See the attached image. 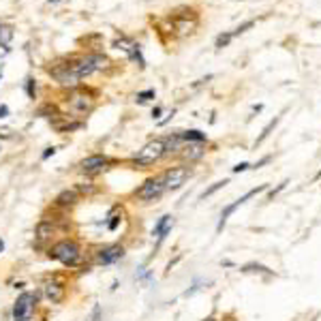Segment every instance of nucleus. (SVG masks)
<instances>
[{
  "label": "nucleus",
  "instance_id": "obj_23",
  "mask_svg": "<svg viewBox=\"0 0 321 321\" xmlns=\"http://www.w3.org/2000/svg\"><path fill=\"white\" fill-rule=\"evenodd\" d=\"M118 223H120V217H114L112 221H109V225H107V227H109V231H114L116 227H118Z\"/></svg>",
  "mask_w": 321,
  "mask_h": 321
},
{
  "label": "nucleus",
  "instance_id": "obj_22",
  "mask_svg": "<svg viewBox=\"0 0 321 321\" xmlns=\"http://www.w3.org/2000/svg\"><path fill=\"white\" fill-rule=\"evenodd\" d=\"M249 28H253V22H246V24H242V26H238L236 30L231 32V36H238V34H242V32H246Z\"/></svg>",
  "mask_w": 321,
  "mask_h": 321
},
{
  "label": "nucleus",
  "instance_id": "obj_8",
  "mask_svg": "<svg viewBox=\"0 0 321 321\" xmlns=\"http://www.w3.org/2000/svg\"><path fill=\"white\" fill-rule=\"evenodd\" d=\"M43 293H45V298L52 302V304H60L66 295V287L60 281H47L45 285H43Z\"/></svg>",
  "mask_w": 321,
  "mask_h": 321
},
{
  "label": "nucleus",
  "instance_id": "obj_1",
  "mask_svg": "<svg viewBox=\"0 0 321 321\" xmlns=\"http://www.w3.org/2000/svg\"><path fill=\"white\" fill-rule=\"evenodd\" d=\"M105 66H107V58L101 56V54H88V56H82V58L69 63V69L77 79L88 77L92 73L105 69Z\"/></svg>",
  "mask_w": 321,
  "mask_h": 321
},
{
  "label": "nucleus",
  "instance_id": "obj_14",
  "mask_svg": "<svg viewBox=\"0 0 321 321\" xmlns=\"http://www.w3.org/2000/svg\"><path fill=\"white\" fill-rule=\"evenodd\" d=\"M11 39H13V28L7 26V24H0V43L7 45Z\"/></svg>",
  "mask_w": 321,
  "mask_h": 321
},
{
  "label": "nucleus",
  "instance_id": "obj_5",
  "mask_svg": "<svg viewBox=\"0 0 321 321\" xmlns=\"http://www.w3.org/2000/svg\"><path fill=\"white\" fill-rule=\"evenodd\" d=\"M34 304H36V295L34 293H22L20 298L15 300V306H13V321H30V315L34 311Z\"/></svg>",
  "mask_w": 321,
  "mask_h": 321
},
{
  "label": "nucleus",
  "instance_id": "obj_27",
  "mask_svg": "<svg viewBox=\"0 0 321 321\" xmlns=\"http://www.w3.org/2000/svg\"><path fill=\"white\" fill-rule=\"evenodd\" d=\"M160 116V107H154V112H152V118H159Z\"/></svg>",
  "mask_w": 321,
  "mask_h": 321
},
{
  "label": "nucleus",
  "instance_id": "obj_31",
  "mask_svg": "<svg viewBox=\"0 0 321 321\" xmlns=\"http://www.w3.org/2000/svg\"><path fill=\"white\" fill-rule=\"evenodd\" d=\"M208 321H214V319H208Z\"/></svg>",
  "mask_w": 321,
  "mask_h": 321
},
{
  "label": "nucleus",
  "instance_id": "obj_13",
  "mask_svg": "<svg viewBox=\"0 0 321 321\" xmlns=\"http://www.w3.org/2000/svg\"><path fill=\"white\" fill-rule=\"evenodd\" d=\"M77 191H64L63 195H58V199H56V203L58 206H73V203L77 201Z\"/></svg>",
  "mask_w": 321,
  "mask_h": 321
},
{
  "label": "nucleus",
  "instance_id": "obj_18",
  "mask_svg": "<svg viewBox=\"0 0 321 321\" xmlns=\"http://www.w3.org/2000/svg\"><path fill=\"white\" fill-rule=\"evenodd\" d=\"M233 39L231 32H227V34H221L219 39H217V47H225V45H229V41Z\"/></svg>",
  "mask_w": 321,
  "mask_h": 321
},
{
  "label": "nucleus",
  "instance_id": "obj_4",
  "mask_svg": "<svg viewBox=\"0 0 321 321\" xmlns=\"http://www.w3.org/2000/svg\"><path fill=\"white\" fill-rule=\"evenodd\" d=\"M165 191L167 189H165L163 176H157V178H148V180L135 191V197H139V199H144V201H152V199H159Z\"/></svg>",
  "mask_w": 321,
  "mask_h": 321
},
{
  "label": "nucleus",
  "instance_id": "obj_26",
  "mask_svg": "<svg viewBox=\"0 0 321 321\" xmlns=\"http://www.w3.org/2000/svg\"><path fill=\"white\" fill-rule=\"evenodd\" d=\"M244 169H249V163H240V165H236V167H233V171H244Z\"/></svg>",
  "mask_w": 321,
  "mask_h": 321
},
{
  "label": "nucleus",
  "instance_id": "obj_19",
  "mask_svg": "<svg viewBox=\"0 0 321 321\" xmlns=\"http://www.w3.org/2000/svg\"><path fill=\"white\" fill-rule=\"evenodd\" d=\"M276 122H279V118H274V120H272V122H270V125H268V127H265V128H263V133H261V137H259V139H257V144H261V141H263L265 137H268V133H270V131H272V128H274V125H276Z\"/></svg>",
  "mask_w": 321,
  "mask_h": 321
},
{
  "label": "nucleus",
  "instance_id": "obj_15",
  "mask_svg": "<svg viewBox=\"0 0 321 321\" xmlns=\"http://www.w3.org/2000/svg\"><path fill=\"white\" fill-rule=\"evenodd\" d=\"M180 137L184 141H203V139H206V133H201V131H184V133H180Z\"/></svg>",
  "mask_w": 321,
  "mask_h": 321
},
{
  "label": "nucleus",
  "instance_id": "obj_25",
  "mask_svg": "<svg viewBox=\"0 0 321 321\" xmlns=\"http://www.w3.org/2000/svg\"><path fill=\"white\" fill-rule=\"evenodd\" d=\"M7 116H9V107L7 105H0V120L7 118Z\"/></svg>",
  "mask_w": 321,
  "mask_h": 321
},
{
  "label": "nucleus",
  "instance_id": "obj_9",
  "mask_svg": "<svg viewBox=\"0 0 321 321\" xmlns=\"http://www.w3.org/2000/svg\"><path fill=\"white\" fill-rule=\"evenodd\" d=\"M105 165H107V157H103V154H90V157H86L79 163V169L84 174H98V171L105 169Z\"/></svg>",
  "mask_w": 321,
  "mask_h": 321
},
{
  "label": "nucleus",
  "instance_id": "obj_29",
  "mask_svg": "<svg viewBox=\"0 0 321 321\" xmlns=\"http://www.w3.org/2000/svg\"><path fill=\"white\" fill-rule=\"evenodd\" d=\"M47 2H60V0H47Z\"/></svg>",
  "mask_w": 321,
  "mask_h": 321
},
{
  "label": "nucleus",
  "instance_id": "obj_7",
  "mask_svg": "<svg viewBox=\"0 0 321 321\" xmlns=\"http://www.w3.org/2000/svg\"><path fill=\"white\" fill-rule=\"evenodd\" d=\"M122 257H125V249H122L120 244H109V246H105V249H101L96 253V263L112 265L116 261H120Z\"/></svg>",
  "mask_w": 321,
  "mask_h": 321
},
{
  "label": "nucleus",
  "instance_id": "obj_16",
  "mask_svg": "<svg viewBox=\"0 0 321 321\" xmlns=\"http://www.w3.org/2000/svg\"><path fill=\"white\" fill-rule=\"evenodd\" d=\"M184 150H187L184 152V159H189V160H197L203 154V150L199 146H189V148H184Z\"/></svg>",
  "mask_w": 321,
  "mask_h": 321
},
{
  "label": "nucleus",
  "instance_id": "obj_3",
  "mask_svg": "<svg viewBox=\"0 0 321 321\" xmlns=\"http://www.w3.org/2000/svg\"><path fill=\"white\" fill-rule=\"evenodd\" d=\"M163 154H165V139H152V141H148L137 154H135L133 160H135V165L146 167V165L159 163V160L163 159Z\"/></svg>",
  "mask_w": 321,
  "mask_h": 321
},
{
  "label": "nucleus",
  "instance_id": "obj_24",
  "mask_svg": "<svg viewBox=\"0 0 321 321\" xmlns=\"http://www.w3.org/2000/svg\"><path fill=\"white\" fill-rule=\"evenodd\" d=\"M54 154H56V148H47V150L43 152V160L49 159V157H54Z\"/></svg>",
  "mask_w": 321,
  "mask_h": 321
},
{
  "label": "nucleus",
  "instance_id": "obj_17",
  "mask_svg": "<svg viewBox=\"0 0 321 321\" xmlns=\"http://www.w3.org/2000/svg\"><path fill=\"white\" fill-rule=\"evenodd\" d=\"M137 103H146L150 101V98H154V90H144V92H137Z\"/></svg>",
  "mask_w": 321,
  "mask_h": 321
},
{
  "label": "nucleus",
  "instance_id": "obj_10",
  "mask_svg": "<svg viewBox=\"0 0 321 321\" xmlns=\"http://www.w3.org/2000/svg\"><path fill=\"white\" fill-rule=\"evenodd\" d=\"M171 225H174V219H171L169 214H167V217H163V219H160L157 225H154V229H152V236H157V238H159V244L163 242V240H165V236H167V233H169ZM159 244H157V246H159Z\"/></svg>",
  "mask_w": 321,
  "mask_h": 321
},
{
  "label": "nucleus",
  "instance_id": "obj_20",
  "mask_svg": "<svg viewBox=\"0 0 321 321\" xmlns=\"http://www.w3.org/2000/svg\"><path fill=\"white\" fill-rule=\"evenodd\" d=\"M225 184H227V180H221V182H217V184H214V187H212V189H208V191H206V193H203L201 197H210V195H212V193H217V191H219V189H223V187H225Z\"/></svg>",
  "mask_w": 321,
  "mask_h": 321
},
{
  "label": "nucleus",
  "instance_id": "obj_12",
  "mask_svg": "<svg viewBox=\"0 0 321 321\" xmlns=\"http://www.w3.org/2000/svg\"><path fill=\"white\" fill-rule=\"evenodd\" d=\"M52 233H54V223L52 221H41L39 227H36V238L47 240V238H52Z\"/></svg>",
  "mask_w": 321,
  "mask_h": 321
},
{
  "label": "nucleus",
  "instance_id": "obj_6",
  "mask_svg": "<svg viewBox=\"0 0 321 321\" xmlns=\"http://www.w3.org/2000/svg\"><path fill=\"white\" fill-rule=\"evenodd\" d=\"M189 167H184V165H180V167H171L167 169L163 174V182H165V189L167 191H176V189H180L184 182H187V178H189Z\"/></svg>",
  "mask_w": 321,
  "mask_h": 321
},
{
  "label": "nucleus",
  "instance_id": "obj_2",
  "mask_svg": "<svg viewBox=\"0 0 321 321\" xmlns=\"http://www.w3.org/2000/svg\"><path fill=\"white\" fill-rule=\"evenodd\" d=\"M49 257L73 268V265H77V261L82 259V249H79V244L75 240H63V242L54 244L52 249H49Z\"/></svg>",
  "mask_w": 321,
  "mask_h": 321
},
{
  "label": "nucleus",
  "instance_id": "obj_30",
  "mask_svg": "<svg viewBox=\"0 0 321 321\" xmlns=\"http://www.w3.org/2000/svg\"><path fill=\"white\" fill-rule=\"evenodd\" d=\"M0 77H2V64H0Z\"/></svg>",
  "mask_w": 321,
  "mask_h": 321
},
{
  "label": "nucleus",
  "instance_id": "obj_28",
  "mask_svg": "<svg viewBox=\"0 0 321 321\" xmlns=\"http://www.w3.org/2000/svg\"><path fill=\"white\" fill-rule=\"evenodd\" d=\"M4 249V242H2V240H0V251H2Z\"/></svg>",
  "mask_w": 321,
  "mask_h": 321
},
{
  "label": "nucleus",
  "instance_id": "obj_21",
  "mask_svg": "<svg viewBox=\"0 0 321 321\" xmlns=\"http://www.w3.org/2000/svg\"><path fill=\"white\" fill-rule=\"evenodd\" d=\"M26 92H28V96L30 98H34V92H36V84H34V79L30 77L28 82H26Z\"/></svg>",
  "mask_w": 321,
  "mask_h": 321
},
{
  "label": "nucleus",
  "instance_id": "obj_11",
  "mask_svg": "<svg viewBox=\"0 0 321 321\" xmlns=\"http://www.w3.org/2000/svg\"><path fill=\"white\" fill-rule=\"evenodd\" d=\"M69 107H71V112L84 116V114H88L90 109H92V105H90V101H88V96H71Z\"/></svg>",
  "mask_w": 321,
  "mask_h": 321
}]
</instances>
